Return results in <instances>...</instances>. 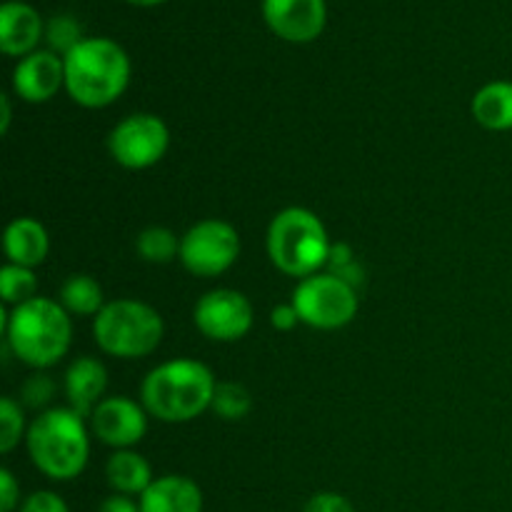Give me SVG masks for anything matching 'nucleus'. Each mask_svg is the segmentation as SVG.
I'll use <instances>...</instances> for the list:
<instances>
[{"mask_svg": "<svg viewBox=\"0 0 512 512\" xmlns=\"http://www.w3.org/2000/svg\"><path fill=\"white\" fill-rule=\"evenodd\" d=\"M83 40V25L73 15H55L45 23V43H48V50L58 53L60 58H65Z\"/></svg>", "mask_w": 512, "mask_h": 512, "instance_id": "obj_24", "label": "nucleus"}, {"mask_svg": "<svg viewBox=\"0 0 512 512\" xmlns=\"http://www.w3.org/2000/svg\"><path fill=\"white\" fill-rule=\"evenodd\" d=\"M475 123L493 133L512 130V80H493L485 83L470 103Z\"/></svg>", "mask_w": 512, "mask_h": 512, "instance_id": "obj_18", "label": "nucleus"}, {"mask_svg": "<svg viewBox=\"0 0 512 512\" xmlns=\"http://www.w3.org/2000/svg\"><path fill=\"white\" fill-rule=\"evenodd\" d=\"M58 303L78 318H95L105 308V295L93 275L73 273L58 290Z\"/></svg>", "mask_w": 512, "mask_h": 512, "instance_id": "obj_20", "label": "nucleus"}, {"mask_svg": "<svg viewBox=\"0 0 512 512\" xmlns=\"http://www.w3.org/2000/svg\"><path fill=\"white\" fill-rule=\"evenodd\" d=\"M18 512H70V508L53 490H35L28 498H23Z\"/></svg>", "mask_w": 512, "mask_h": 512, "instance_id": "obj_28", "label": "nucleus"}, {"mask_svg": "<svg viewBox=\"0 0 512 512\" xmlns=\"http://www.w3.org/2000/svg\"><path fill=\"white\" fill-rule=\"evenodd\" d=\"M0 330L15 358L33 370H48L68 355L73 345V318L53 298L28 300L18 308L0 310Z\"/></svg>", "mask_w": 512, "mask_h": 512, "instance_id": "obj_1", "label": "nucleus"}, {"mask_svg": "<svg viewBox=\"0 0 512 512\" xmlns=\"http://www.w3.org/2000/svg\"><path fill=\"white\" fill-rule=\"evenodd\" d=\"M125 3H130V5H138V8H153V5H160V3H165V0H125Z\"/></svg>", "mask_w": 512, "mask_h": 512, "instance_id": "obj_34", "label": "nucleus"}, {"mask_svg": "<svg viewBox=\"0 0 512 512\" xmlns=\"http://www.w3.org/2000/svg\"><path fill=\"white\" fill-rule=\"evenodd\" d=\"M170 128L155 113L125 115L108 133V153L120 168L148 170L165 158Z\"/></svg>", "mask_w": 512, "mask_h": 512, "instance_id": "obj_9", "label": "nucleus"}, {"mask_svg": "<svg viewBox=\"0 0 512 512\" xmlns=\"http://www.w3.org/2000/svg\"><path fill=\"white\" fill-rule=\"evenodd\" d=\"M328 228L308 208L290 205L275 213L265 233V248L275 268L288 278H310L328 268L330 255Z\"/></svg>", "mask_w": 512, "mask_h": 512, "instance_id": "obj_5", "label": "nucleus"}, {"mask_svg": "<svg viewBox=\"0 0 512 512\" xmlns=\"http://www.w3.org/2000/svg\"><path fill=\"white\" fill-rule=\"evenodd\" d=\"M30 463L55 483L83 475L90 460V428L70 405L48 408L28 425L25 435Z\"/></svg>", "mask_w": 512, "mask_h": 512, "instance_id": "obj_4", "label": "nucleus"}, {"mask_svg": "<svg viewBox=\"0 0 512 512\" xmlns=\"http://www.w3.org/2000/svg\"><path fill=\"white\" fill-rule=\"evenodd\" d=\"M45 38V23L38 10L23 0H5L0 5V50L10 58L35 53Z\"/></svg>", "mask_w": 512, "mask_h": 512, "instance_id": "obj_14", "label": "nucleus"}, {"mask_svg": "<svg viewBox=\"0 0 512 512\" xmlns=\"http://www.w3.org/2000/svg\"><path fill=\"white\" fill-rule=\"evenodd\" d=\"M213 410L220 420L225 423H238V420H245L253 410V395L245 385L233 383V380H223L215 388V398H213Z\"/></svg>", "mask_w": 512, "mask_h": 512, "instance_id": "obj_23", "label": "nucleus"}, {"mask_svg": "<svg viewBox=\"0 0 512 512\" xmlns=\"http://www.w3.org/2000/svg\"><path fill=\"white\" fill-rule=\"evenodd\" d=\"M328 273L338 275L343 278L345 283H350L353 288H358L365 278V270L360 268V263L355 260L353 248L348 243H333L330 245V255H328Z\"/></svg>", "mask_w": 512, "mask_h": 512, "instance_id": "obj_26", "label": "nucleus"}, {"mask_svg": "<svg viewBox=\"0 0 512 512\" xmlns=\"http://www.w3.org/2000/svg\"><path fill=\"white\" fill-rule=\"evenodd\" d=\"M193 323L215 343H235L253 330L255 310L248 295L233 288H215L200 295L193 308Z\"/></svg>", "mask_w": 512, "mask_h": 512, "instance_id": "obj_10", "label": "nucleus"}, {"mask_svg": "<svg viewBox=\"0 0 512 512\" xmlns=\"http://www.w3.org/2000/svg\"><path fill=\"white\" fill-rule=\"evenodd\" d=\"M163 335V315L135 298L110 300L93 318L95 345L110 358L138 360L153 355L163 343Z\"/></svg>", "mask_w": 512, "mask_h": 512, "instance_id": "obj_6", "label": "nucleus"}, {"mask_svg": "<svg viewBox=\"0 0 512 512\" xmlns=\"http://www.w3.org/2000/svg\"><path fill=\"white\" fill-rule=\"evenodd\" d=\"M213 370L193 358H173L155 365L140 383V403L150 418L168 425L190 423L213 408Z\"/></svg>", "mask_w": 512, "mask_h": 512, "instance_id": "obj_2", "label": "nucleus"}, {"mask_svg": "<svg viewBox=\"0 0 512 512\" xmlns=\"http://www.w3.org/2000/svg\"><path fill=\"white\" fill-rule=\"evenodd\" d=\"M0 298L5 308H18L28 300L38 298V278L30 268L5 263L0 270Z\"/></svg>", "mask_w": 512, "mask_h": 512, "instance_id": "obj_22", "label": "nucleus"}, {"mask_svg": "<svg viewBox=\"0 0 512 512\" xmlns=\"http://www.w3.org/2000/svg\"><path fill=\"white\" fill-rule=\"evenodd\" d=\"M63 390L70 408L83 418H90L108 390V368L93 355H80L65 368Z\"/></svg>", "mask_w": 512, "mask_h": 512, "instance_id": "obj_15", "label": "nucleus"}, {"mask_svg": "<svg viewBox=\"0 0 512 512\" xmlns=\"http://www.w3.org/2000/svg\"><path fill=\"white\" fill-rule=\"evenodd\" d=\"M148 410L128 395L103 398L90 413V433L113 450H133L148 433Z\"/></svg>", "mask_w": 512, "mask_h": 512, "instance_id": "obj_11", "label": "nucleus"}, {"mask_svg": "<svg viewBox=\"0 0 512 512\" xmlns=\"http://www.w3.org/2000/svg\"><path fill=\"white\" fill-rule=\"evenodd\" d=\"M263 20L280 40L313 43L328 23L325 0H263Z\"/></svg>", "mask_w": 512, "mask_h": 512, "instance_id": "obj_12", "label": "nucleus"}, {"mask_svg": "<svg viewBox=\"0 0 512 512\" xmlns=\"http://www.w3.org/2000/svg\"><path fill=\"white\" fill-rule=\"evenodd\" d=\"M290 303L298 310L300 323L315 330L345 328L353 323L360 308L358 288L328 270L298 280Z\"/></svg>", "mask_w": 512, "mask_h": 512, "instance_id": "obj_7", "label": "nucleus"}, {"mask_svg": "<svg viewBox=\"0 0 512 512\" xmlns=\"http://www.w3.org/2000/svg\"><path fill=\"white\" fill-rule=\"evenodd\" d=\"M98 512H140V503L135 498H128V495L113 493L100 503Z\"/></svg>", "mask_w": 512, "mask_h": 512, "instance_id": "obj_32", "label": "nucleus"}, {"mask_svg": "<svg viewBox=\"0 0 512 512\" xmlns=\"http://www.w3.org/2000/svg\"><path fill=\"white\" fill-rule=\"evenodd\" d=\"M303 512H355V508L345 495L333 493V490H323V493H315L303 505Z\"/></svg>", "mask_w": 512, "mask_h": 512, "instance_id": "obj_29", "label": "nucleus"}, {"mask_svg": "<svg viewBox=\"0 0 512 512\" xmlns=\"http://www.w3.org/2000/svg\"><path fill=\"white\" fill-rule=\"evenodd\" d=\"M65 93L80 108L100 110L128 90L133 65L113 38H85L63 58Z\"/></svg>", "mask_w": 512, "mask_h": 512, "instance_id": "obj_3", "label": "nucleus"}, {"mask_svg": "<svg viewBox=\"0 0 512 512\" xmlns=\"http://www.w3.org/2000/svg\"><path fill=\"white\" fill-rule=\"evenodd\" d=\"M10 120H13V108H10V95H0V133H10Z\"/></svg>", "mask_w": 512, "mask_h": 512, "instance_id": "obj_33", "label": "nucleus"}, {"mask_svg": "<svg viewBox=\"0 0 512 512\" xmlns=\"http://www.w3.org/2000/svg\"><path fill=\"white\" fill-rule=\"evenodd\" d=\"M23 500H20V483L8 468L0 470V512H18Z\"/></svg>", "mask_w": 512, "mask_h": 512, "instance_id": "obj_30", "label": "nucleus"}, {"mask_svg": "<svg viewBox=\"0 0 512 512\" xmlns=\"http://www.w3.org/2000/svg\"><path fill=\"white\" fill-rule=\"evenodd\" d=\"M140 512H203L200 485L188 475H160L138 498Z\"/></svg>", "mask_w": 512, "mask_h": 512, "instance_id": "obj_16", "label": "nucleus"}, {"mask_svg": "<svg viewBox=\"0 0 512 512\" xmlns=\"http://www.w3.org/2000/svg\"><path fill=\"white\" fill-rule=\"evenodd\" d=\"M240 250V235L228 220L205 218L183 233L178 260L195 278H218L238 263Z\"/></svg>", "mask_w": 512, "mask_h": 512, "instance_id": "obj_8", "label": "nucleus"}, {"mask_svg": "<svg viewBox=\"0 0 512 512\" xmlns=\"http://www.w3.org/2000/svg\"><path fill=\"white\" fill-rule=\"evenodd\" d=\"M10 85H13V93L23 103H48L60 93V88H65L63 58L53 50L38 48L35 53L25 55L15 63Z\"/></svg>", "mask_w": 512, "mask_h": 512, "instance_id": "obj_13", "label": "nucleus"}, {"mask_svg": "<svg viewBox=\"0 0 512 512\" xmlns=\"http://www.w3.org/2000/svg\"><path fill=\"white\" fill-rule=\"evenodd\" d=\"M25 415L20 403H15L10 395L0 398V453L8 455L25 440Z\"/></svg>", "mask_w": 512, "mask_h": 512, "instance_id": "obj_25", "label": "nucleus"}, {"mask_svg": "<svg viewBox=\"0 0 512 512\" xmlns=\"http://www.w3.org/2000/svg\"><path fill=\"white\" fill-rule=\"evenodd\" d=\"M105 478L113 493L140 498L153 485V468L135 450H115L105 463Z\"/></svg>", "mask_w": 512, "mask_h": 512, "instance_id": "obj_19", "label": "nucleus"}, {"mask_svg": "<svg viewBox=\"0 0 512 512\" xmlns=\"http://www.w3.org/2000/svg\"><path fill=\"white\" fill-rule=\"evenodd\" d=\"M270 325H273L275 330H280V333H290V330L298 328L300 315L298 310L293 308V303L275 305V308L270 310Z\"/></svg>", "mask_w": 512, "mask_h": 512, "instance_id": "obj_31", "label": "nucleus"}, {"mask_svg": "<svg viewBox=\"0 0 512 512\" xmlns=\"http://www.w3.org/2000/svg\"><path fill=\"white\" fill-rule=\"evenodd\" d=\"M3 250L8 263L35 270L50 253V235L40 220L23 215L10 220L3 233Z\"/></svg>", "mask_w": 512, "mask_h": 512, "instance_id": "obj_17", "label": "nucleus"}, {"mask_svg": "<svg viewBox=\"0 0 512 512\" xmlns=\"http://www.w3.org/2000/svg\"><path fill=\"white\" fill-rule=\"evenodd\" d=\"M135 250L145 263L168 265L180 258V238L175 230L165 228V225H150L138 233Z\"/></svg>", "mask_w": 512, "mask_h": 512, "instance_id": "obj_21", "label": "nucleus"}, {"mask_svg": "<svg viewBox=\"0 0 512 512\" xmlns=\"http://www.w3.org/2000/svg\"><path fill=\"white\" fill-rule=\"evenodd\" d=\"M55 388H58L55 380L50 378L45 370H38V373L30 375L23 383V388H20V403L43 413V410H48L50 400H53Z\"/></svg>", "mask_w": 512, "mask_h": 512, "instance_id": "obj_27", "label": "nucleus"}]
</instances>
